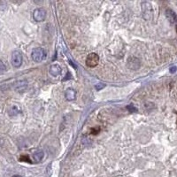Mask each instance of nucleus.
Listing matches in <instances>:
<instances>
[{
	"label": "nucleus",
	"mask_w": 177,
	"mask_h": 177,
	"mask_svg": "<svg viewBox=\"0 0 177 177\" xmlns=\"http://www.w3.org/2000/svg\"><path fill=\"white\" fill-rule=\"evenodd\" d=\"M43 158H44V151L43 150H37L33 153L30 159L33 163H39L43 159Z\"/></svg>",
	"instance_id": "nucleus-7"
},
{
	"label": "nucleus",
	"mask_w": 177,
	"mask_h": 177,
	"mask_svg": "<svg viewBox=\"0 0 177 177\" xmlns=\"http://www.w3.org/2000/svg\"><path fill=\"white\" fill-rule=\"evenodd\" d=\"M5 70H6V66H5L2 60H0V74L5 72Z\"/></svg>",
	"instance_id": "nucleus-15"
},
{
	"label": "nucleus",
	"mask_w": 177,
	"mask_h": 177,
	"mask_svg": "<svg viewBox=\"0 0 177 177\" xmlns=\"http://www.w3.org/2000/svg\"><path fill=\"white\" fill-rule=\"evenodd\" d=\"M176 32H177V26H176Z\"/></svg>",
	"instance_id": "nucleus-19"
},
{
	"label": "nucleus",
	"mask_w": 177,
	"mask_h": 177,
	"mask_svg": "<svg viewBox=\"0 0 177 177\" xmlns=\"http://www.w3.org/2000/svg\"><path fill=\"white\" fill-rule=\"evenodd\" d=\"M13 177H21L20 175H14Z\"/></svg>",
	"instance_id": "nucleus-18"
},
{
	"label": "nucleus",
	"mask_w": 177,
	"mask_h": 177,
	"mask_svg": "<svg viewBox=\"0 0 177 177\" xmlns=\"http://www.w3.org/2000/svg\"><path fill=\"white\" fill-rule=\"evenodd\" d=\"M142 7V14L145 20H151L153 15V10L151 3L149 2H143L141 5Z\"/></svg>",
	"instance_id": "nucleus-2"
},
{
	"label": "nucleus",
	"mask_w": 177,
	"mask_h": 177,
	"mask_svg": "<svg viewBox=\"0 0 177 177\" xmlns=\"http://www.w3.org/2000/svg\"><path fill=\"white\" fill-rule=\"evenodd\" d=\"M9 113H10V115H17L19 113H20V108L18 107V106L13 105V106L11 107Z\"/></svg>",
	"instance_id": "nucleus-12"
},
{
	"label": "nucleus",
	"mask_w": 177,
	"mask_h": 177,
	"mask_svg": "<svg viewBox=\"0 0 177 177\" xmlns=\"http://www.w3.org/2000/svg\"><path fill=\"white\" fill-rule=\"evenodd\" d=\"M86 65L89 67H95L99 63V57L97 53H90L86 58Z\"/></svg>",
	"instance_id": "nucleus-3"
},
{
	"label": "nucleus",
	"mask_w": 177,
	"mask_h": 177,
	"mask_svg": "<svg viewBox=\"0 0 177 177\" xmlns=\"http://www.w3.org/2000/svg\"><path fill=\"white\" fill-rule=\"evenodd\" d=\"M31 57H32V60L35 61V62H42L43 61L46 57H47V52L43 48H40V47H38V48H35L33 50L32 53H31Z\"/></svg>",
	"instance_id": "nucleus-1"
},
{
	"label": "nucleus",
	"mask_w": 177,
	"mask_h": 177,
	"mask_svg": "<svg viewBox=\"0 0 177 177\" xmlns=\"http://www.w3.org/2000/svg\"><path fill=\"white\" fill-rule=\"evenodd\" d=\"M104 87H105L104 84H98V85L96 86V89H97L98 90H100L102 88H104Z\"/></svg>",
	"instance_id": "nucleus-17"
},
{
	"label": "nucleus",
	"mask_w": 177,
	"mask_h": 177,
	"mask_svg": "<svg viewBox=\"0 0 177 177\" xmlns=\"http://www.w3.org/2000/svg\"><path fill=\"white\" fill-rule=\"evenodd\" d=\"M166 16L168 18V20L171 22V23H175L177 22V15L171 9H168L166 11Z\"/></svg>",
	"instance_id": "nucleus-11"
},
{
	"label": "nucleus",
	"mask_w": 177,
	"mask_h": 177,
	"mask_svg": "<svg viewBox=\"0 0 177 177\" xmlns=\"http://www.w3.org/2000/svg\"><path fill=\"white\" fill-rule=\"evenodd\" d=\"M49 72L51 74L52 76L53 77H58L61 73H62V68L60 65H58V64H53L50 66L49 68Z\"/></svg>",
	"instance_id": "nucleus-8"
},
{
	"label": "nucleus",
	"mask_w": 177,
	"mask_h": 177,
	"mask_svg": "<svg viewBox=\"0 0 177 177\" xmlns=\"http://www.w3.org/2000/svg\"><path fill=\"white\" fill-rule=\"evenodd\" d=\"M65 98L68 101H74L76 98V91L74 89H67L65 92Z\"/></svg>",
	"instance_id": "nucleus-9"
},
{
	"label": "nucleus",
	"mask_w": 177,
	"mask_h": 177,
	"mask_svg": "<svg viewBox=\"0 0 177 177\" xmlns=\"http://www.w3.org/2000/svg\"><path fill=\"white\" fill-rule=\"evenodd\" d=\"M20 161H24V162H28V163H32L30 157L28 156V155H22V156L20 157Z\"/></svg>",
	"instance_id": "nucleus-13"
},
{
	"label": "nucleus",
	"mask_w": 177,
	"mask_h": 177,
	"mask_svg": "<svg viewBox=\"0 0 177 177\" xmlns=\"http://www.w3.org/2000/svg\"><path fill=\"white\" fill-rule=\"evenodd\" d=\"M28 87V81H17L15 83V90L19 92H23Z\"/></svg>",
	"instance_id": "nucleus-10"
},
{
	"label": "nucleus",
	"mask_w": 177,
	"mask_h": 177,
	"mask_svg": "<svg viewBox=\"0 0 177 177\" xmlns=\"http://www.w3.org/2000/svg\"><path fill=\"white\" fill-rule=\"evenodd\" d=\"M100 130H101V129H100V127H93L92 129H91V134L92 135H98L99 132H100Z\"/></svg>",
	"instance_id": "nucleus-14"
},
{
	"label": "nucleus",
	"mask_w": 177,
	"mask_h": 177,
	"mask_svg": "<svg viewBox=\"0 0 177 177\" xmlns=\"http://www.w3.org/2000/svg\"><path fill=\"white\" fill-rule=\"evenodd\" d=\"M22 54L19 51H14L13 53H12V65H13L14 67L18 68L21 66L22 64Z\"/></svg>",
	"instance_id": "nucleus-4"
},
{
	"label": "nucleus",
	"mask_w": 177,
	"mask_h": 177,
	"mask_svg": "<svg viewBox=\"0 0 177 177\" xmlns=\"http://www.w3.org/2000/svg\"><path fill=\"white\" fill-rule=\"evenodd\" d=\"M46 11L43 8H37L33 13V18L35 21L42 22L46 18Z\"/></svg>",
	"instance_id": "nucleus-5"
},
{
	"label": "nucleus",
	"mask_w": 177,
	"mask_h": 177,
	"mask_svg": "<svg viewBox=\"0 0 177 177\" xmlns=\"http://www.w3.org/2000/svg\"><path fill=\"white\" fill-rule=\"evenodd\" d=\"M141 61L138 58L136 57H129L127 61V66L131 70H137L140 68Z\"/></svg>",
	"instance_id": "nucleus-6"
},
{
	"label": "nucleus",
	"mask_w": 177,
	"mask_h": 177,
	"mask_svg": "<svg viewBox=\"0 0 177 177\" xmlns=\"http://www.w3.org/2000/svg\"><path fill=\"white\" fill-rule=\"evenodd\" d=\"M127 109L129 112H130V113H132L137 112V109H136V107H134L133 105H127Z\"/></svg>",
	"instance_id": "nucleus-16"
}]
</instances>
